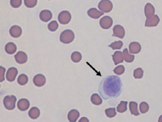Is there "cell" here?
I'll use <instances>...</instances> for the list:
<instances>
[{
	"instance_id": "1",
	"label": "cell",
	"mask_w": 162,
	"mask_h": 122,
	"mask_svg": "<svg viewBox=\"0 0 162 122\" xmlns=\"http://www.w3.org/2000/svg\"><path fill=\"white\" fill-rule=\"evenodd\" d=\"M122 82L120 77L109 76L102 80L99 86V92L104 99L117 97L120 96Z\"/></svg>"
},
{
	"instance_id": "2",
	"label": "cell",
	"mask_w": 162,
	"mask_h": 122,
	"mask_svg": "<svg viewBox=\"0 0 162 122\" xmlns=\"http://www.w3.org/2000/svg\"><path fill=\"white\" fill-rule=\"evenodd\" d=\"M75 38L74 32L69 29L65 30L61 32L60 36V40L64 44H70L72 43Z\"/></svg>"
},
{
	"instance_id": "3",
	"label": "cell",
	"mask_w": 162,
	"mask_h": 122,
	"mask_svg": "<svg viewBox=\"0 0 162 122\" xmlns=\"http://www.w3.org/2000/svg\"><path fill=\"white\" fill-rule=\"evenodd\" d=\"M17 97L14 95L6 96L3 99V105L8 110H13L15 107Z\"/></svg>"
},
{
	"instance_id": "4",
	"label": "cell",
	"mask_w": 162,
	"mask_h": 122,
	"mask_svg": "<svg viewBox=\"0 0 162 122\" xmlns=\"http://www.w3.org/2000/svg\"><path fill=\"white\" fill-rule=\"evenodd\" d=\"M99 10L103 13H108L112 11L113 4L109 0H101L98 4Z\"/></svg>"
},
{
	"instance_id": "5",
	"label": "cell",
	"mask_w": 162,
	"mask_h": 122,
	"mask_svg": "<svg viewBox=\"0 0 162 122\" xmlns=\"http://www.w3.org/2000/svg\"><path fill=\"white\" fill-rule=\"evenodd\" d=\"M71 18H72V16H71V14L69 12L62 11L59 13L58 19L61 24L66 25L68 24L70 22L71 20Z\"/></svg>"
},
{
	"instance_id": "6",
	"label": "cell",
	"mask_w": 162,
	"mask_h": 122,
	"mask_svg": "<svg viewBox=\"0 0 162 122\" xmlns=\"http://www.w3.org/2000/svg\"><path fill=\"white\" fill-rule=\"evenodd\" d=\"M113 24V20L111 17L105 16L101 18L99 21V25L103 29H108Z\"/></svg>"
},
{
	"instance_id": "7",
	"label": "cell",
	"mask_w": 162,
	"mask_h": 122,
	"mask_svg": "<svg viewBox=\"0 0 162 122\" xmlns=\"http://www.w3.org/2000/svg\"><path fill=\"white\" fill-rule=\"evenodd\" d=\"M113 37H117L120 39H123L125 36V29L120 25H116L113 29Z\"/></svg>"
},
{
	"instance_id": "8",
	"label": "cell",
	"mask_w": 162,
	"mask_h": 122,
	"mask_svg": "<svg viewBox=\"0 0 162 122\" xmlns=\"http://www.w3.org/2000/svg\"><path fill=\"white\" fill-rule=\"evenodd\" d=\"M46 77L42 74H37L33 78V82L37 87H42L46 84Z\"/></svg>"
},
{
	"instance_id": "9",
	"label": "cell",
	"mask_w": 162,
	"mask_h": 122,
	"mask_svg": "<svg viewBox=\"0 0 162 122\" xmlns=\"http://www.w3.org/2000/svg\"><path fill=\"white\" fill-rule=\"evenodd\" d=\"M18 74V70L15 67L9 68L7 72L6 78L8 82H13Z\"/></svg>"
},
{
	"instance_id": "10",
	"label": "cell",
	"mask_w": 162,
	"mask_h": 122,
	"mask_svg": "<svg viewBox=\"0 0 162 122\" xmlns=\"http://www.w3.org/2000/svg\"><path fill=\"white\" fill-rule=\"evenodd\" d=\"M15 59L17 63L24 64L27 62L28 57L26 53L23 51H18L15 56Z\"/></svg>"
},
{
	"instance_id": "11",
	"label": "cell",
	"mask_w": 162,
	"mask_h": 122,
	"mask_svg": "<svg viewBox=\"0 0 162 122\" xmlns=\"http://www.w3.org/2000/svg\"><path fill=\"white\" fill-rule=\"evenodd\" d=\"M160 22V18L157 15H154L151 18H147L145 22L146 27H156Z\"/></svg>"
},
{
	"instance_id": "12",
	"label": "cell",
	"mask_w": 162,
	"mask_h": 122,
	"mask_svg": "<svg viewBox=\"0 0 162 122\" xmlns=\"http://www.w3.org/2000/svg\"><path fill=\"white\" fill-rule=\"evenodd\" d=\"M22 30L20 26L13 25L9 29V34L13 38H18L22 35Z\"/></svg>"
},
{
	"instance_id": "13",
	"label": "cell",
	"mask_w": 162,
	"mask_h": 122,
	"mask_svg": "<svg viewBox=\"0 0 162 122\" xmlns=\"http://www.w3.org/2000/svg\"><path fill=\"white\" fill-rule=\"evenodd\" d=\"M30 106V102L27 99H20L17 102V107L22 111H26Z\"/></svg>"
},
{
	"instance_id": "14",
	"label": "cell",
	"mask_w": 162,
	"mask_h": 122,
	"mask_svg": "<svg viewBox=\"0 0 162 122\" xmlns=\"http://www.w3.org/2000/svg\"><path fill=\"white\" fill-rule=\"evenodd\" d=\"M155 9L154 7L150 3H147L144 7V14L147 18H151L155 15Z\"/></svg>"
},
{
	"instance_id": "15",
	"label": "cell",
	"mask_w": 162,
	"mask_h": 122,
	"mask_svg": "<svg viewBox=\"0 0 162 122\" xmlns=\"http://www.w3.org/2000/svg\"><path fill=\"white\" fill-rule=\"evenodd\" d=\"M52 13L51 11L47 10H44L41 12L39 14L40 19L44 22H47L50 21L52 18Z\"/></svg>"
},
{
	"instance_id": "16",
	"label": "cell",
	"mask_w": 162,
	"mask_h": 122,
	"mask_svg": "<svg viewBox=\"0 0 162 122\" xmlns=\"http://www.w3.org/2000/svg\"><path fill=\"white\" fill-rule=\"evenodd\" d=\"M129 52L131 54H137L141 50V44L137 42H132L129 44Z\"/></svg>"
},
{
	"instance_id": "17",
	"label": "cell",
	"mask_w": 162,
	"mask_h": 122,
	"mask_svg": "<svg viewBox=\"0 0 162 122\" xmlns=\"http://www.w3.org/2000/svg\"><path fill=\"white\" fill-rule=\"evenodd\" d=\"M88 14L90 18L97 19V18H99L100 17L103 15V12L98 10L97 9L95 8H90L88 11Z\"/></svg>"
},
{
	"instance_id": "18",
	"label": "cell",
	"mask_w": 162,
	"mask_h": 122,
	"mask_svg": "<svg viewBox=\"0 0 162 122\" xmlns=\"http://www.w3.org/2000/svg\"><path fill=\"white\" fill-rule=\"evenodd\" d=\"M113 57V60L114 62V64L115 65L122 63L123 62V53H122L121 51H115L114 54L112 56Z\"/></svg>"
},
{
	"instance_id": "19",
	"label": "cell",
	"mask_w": 162,
	"mask_h": 122,
	"mask_svg": "<svg viewBox=\"0 0 162 122\" xmlns=\"http://www.w3.org/2000/svg\"><path fill=\"white\" fill-rule=\"evenodd\" d=\"M79 116V112L77 110H72L69 112L68 119L70 122H75L78 120Z\"/></svg>"
},
{
	"instance_id": "20",
	"label": "cell",
	"mask_w": 162,
	"mask_h": 122,
	"mask_svg": "<svg viewBox=\"0 0 162 122\" xmlns=\"http://www.w3.org/2000/svg\"><path fill=\"white\" fill-rule=\"evenodd\" d=\"M28 116L33 120L37 119L40 115V110L37 107H32L28 111Z\"/></svg>"
},
{
	"instance_id": "21",
	"label": "cell",
	"mask_w": 162,
	"mask_h": 122,
	"mask_svg": "<svg viewBox=\"0 0 162 122\" xmlns=\"http://www.w3.org/2000/svg\"><path fill=\"white\" fill-rule=\"evenodd\" d=\"M5 51L6 53L9 54H13L16 52L17 51V46L15 44H14L13 43H8L6 44L5 46Z\"/></svg>"
},
{
	"instance_id": "22",
	"label": "cell",
	"mask_w": 162,
	"mask_h": 122,
	"mask_svg": "<svg viewBox=\"0 0 162 122\" xmlns=\"http://www.w3.org/2000/svg\"><path fill=\"white\" fill-rule=\"evenodd\" d=\"M137 103L134 101H131L129 102V109L131 113L134 116H139V112L138 111L137 109Z\"/></svg>"
},
{
	"instance_id": "23",
	"label": "cell",
	"mask_w": 162,
	"mask_h": 122,
	"mask_svg": "<svg viewBox=\"0 0 162 122\" xmlns=\"http://www.w3.org/2000/svg\"><path fill=\"white\" fill-rule=\"evenodd\" d=\"M123 55L124 60L127 63H132L134 60V56L132 54H130L128 53V51L127 48L124 49L123 51Z\"/></svg>"
},
{
	"instance_id": "24",
	"label": "cell",
	"mask_w": 162,
	"mask_h": 122,
	"mask_svg": "<svg viewBox=\"0 0 162 122\" xmlns=\"http://www.w3.org/2000/svg\"><path fill=\"white\" fill-rule=\"evenodd\" d=\"M90 101L94 105H100L102 104L103 100L98 94H93L91 96V97H90Z\"/></svg>"
},
{
	"instance_id": "25",
	"label": "cell",
	"mask_w": 162,
	"mask_h": 122,
	"mask_svg": "<svg viewBox=\"0 0 162 122\" xmlns=\"http://www.w3.org/2000/svg\"><path fill=\"white\" fill-rule=\"evenodd\" d=\"M28 77L26 74H23V73L20 75L17 79L18 84L20 86H25L26 84H27V83L28 82Z\"/></svg>"
},
{
	"instance_id": "26",
	"label": "cell",
	"mask_w": 162,
	"mask_h": 122,
	"mask_svg": "<svg viewBox=\"0 0 162 122\" xmlns=\"http://www.w3.org/2000/svg\"><path fill=\"white\" fill-rule=\"evenodd\" d=\"M71 60L74 63H79L82 60V54L78 51H75L71 55Z\"/></svg>"
},
{
	"instance_id": "27",
	"label": "cell",
	"mask_w": 162,
	"mask_h": 122,
	"mask_svg": "<svg viewBox=\"0 0 162 122\" xmlns=\"http://www.w3.org/2000/svg\"><path fill=\"white\" fill-rule=\"evenodd\" d=\"M127 110V101H121L117 107V110L118 113H123L126 111Z\"/></svg>"
},
{
	"instance_id": "28",
	"label": "cell",
	"mask_w": 162,
	"mask_h": 122,
	"mask_svg": "<svg viewBox=\"0 0 162 122\" xmlns=\"http://www.w3.org/2000/svg\"><path fill=\"white\" fill-rule=\"evenodd\" d=\"M149 105L146 102H142L139 105V110L141 113L144 114L149 110Z\"/></svg>"
},
{
	"instance_id": "29",
	"label": "cell",
	"mask_w": 162,
	"mask_h": 122,
	"mask_svg": "<svg viewBox=\"0 0 162 122\" xmlns=\"http://www.w3.org/2000/svg\"><path fill=\"white\" fill-rule=\"evenodd\" d=\"M108 46L112 48V49H113V50L120 49L122 48V47L123 46V43H122V41H115V42H114V43H112L111 44H109Z\"/></svg>"
},
{
	"instance_id": "30",
	"label": "cell",
	"mask_w": 162,
	"mask_h": 122,
	"mask_svg": "<svg viewBox=\"0 0 162 122\" xmlns=\"http://www.w3.org/2000/svg\"><path fill=\"white\" fill-rule=\"evenodd\" d=\"M105 114L108 118H113V117L115 116L117 113L116 109L115 107H112V108H108L105 110Z\"/></svg>"
},
{
	"instance_id": "31",
	"label": "cell",
	"mask_w": 162,
	"mask_h": 122,
	"mask_svg": "<svg viewBox=\"0 0 162 122\" xmlns=\"http://www.w3.org/2000/svg\"><path fill=\"white\" fill-rule=\"evenodd\" d=\"M143 74H144V71L142 68H138L134 70V77L135 78H138V79L141 78L142 77H143Z\"/></svg>"
},
{
	"instance_id": "32",
	"label": "cell",
	"mask_w": 162,
	"mask_h": 122,
	"mask_svg": "<svg viewBox=\"0 0 162 122\" xmlns=\"http://www.w3.org/2000/svg\"><path fill=\"white\" fill-rule=\"evenodd\" d=\"M47 27H48V29L51 31V32H55L56 31L58 28V23L56 21L54 20L51 22L48 25H47Z\"/></svg>"
},
{
	"instance_id": "33",
	"label": "cell",
	"mask_w": 162,
	"mask_h": 122,
	"mask_svg": "<svg viewBox=\"0 0 162 122\" xmlns=\"http://www.w3.org/2000/svg\"><path fill=\"white\" fill-rule=\"evenodd\" d=\"M37 3V0H24V4L27 8H34Z\"/></svg>"
},
{
	"instance_id": "34",
	"label": "cell",
	"mask_w": 162,
	"mask_h": 122,
	"mask_svg": "<svg viewBox=\"0 0 162 122\" xmlns=\"http://www.w3.org/2000/svg\"><path fill=\"white\" fill-rule=\"evenodd\" d=\"M125 72V67L123 65H119L113 70V72L118 76H120Z\"/></svg>"
},
{
	"instance_id": "35",
	"label": "cell",
	"mask_w": 162,
	"mask_h": 122,
	"mask_svg": "<svg viewBox=\"0 0 162 122\" xmlns=\"http://www.w3.org/2000/svg\"><path fill=\"white\" fill-rule=\"evenodd\" d=\"M10 4L13 8H19L22 4V0H10Z\"/></svg>"
},
{
	"instance_id": "36",
	"label": "cell",
	"mask_w": 162,
	"mask_h": 122,
	"mask_svg": "<svg viewBox=\"0 0 162 122\" xmlns=\"http://www.w3.org/2000/svg\"><path fill=\"white\" fill-rule=\"evenodd\" d=\"M0 68H1V80H0V82H2L4 81V72H5V68L3 67H1Z\"/></svg>"
},
{
	"instance_id": "37",
	"label": "cell",
	"mask_w": 162,
	"mask_h": 122,
	"mask_svg": "<svg viewBox=\"0 0 162 122\" xmlns=\"http://www.w3.org/2000/svg\"><path fill=\"white\" fill-rule=\"evenodd\" d=\"M82 121H89V120L86 118H85V117H83L82 118H81L80 120H79V122H82Z\"/></svg>"
},
{
	"instance_id": "38",
	"label": "cell",
	"mask_w": 162,
	"mask_h": 122,
	"mask_svg": "<svg viewBox=\"0 0 162 122\" xmlns=\"http://www.w3.org/2000/svg\"><path fill=\"white\" fill-rule=\"evenodd\" d=\"M158 121H159V122H162V115H161V116H160V118H159V119H158Z\"/></svg>"
}]
</instances>
